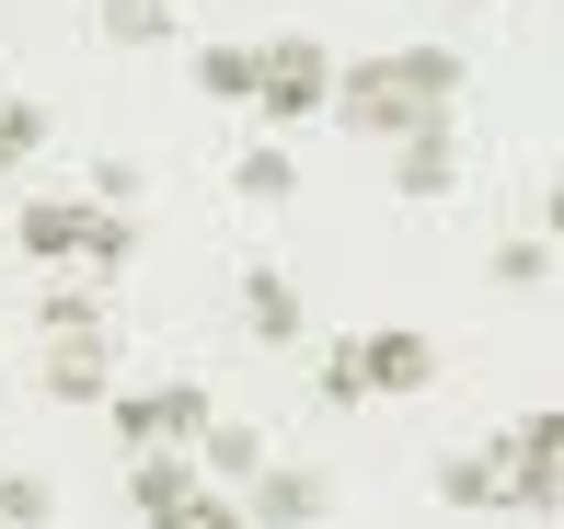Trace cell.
I'll use <instances>...</instances> for the list:
<instances>
[{
	"mask_svg": "<svg viewBox=\"0 0 564 529\" xmlns=\"http://www.w3.org/2000/svg\"><path fill=\"white\" fill-rule=\"evenodd\" d=\"M323 104L346 115L357 139H415L426 115L403 104V81H392V58H335V92H323Z\"/></svg>",
	"mask_w": 564,
	"mask_h": 529,
	"instance_id": "obj_5",
	"label": "cell"
},
{
	"mask_svg": "<svg viewBox=\"0 0 564 529\" xmlns=\"http://www.w3.org/2000/svg\"><path fill=\"white\" fill-rule=\"evenodd\" d=\"M127 495H139L150 529H242V507H230L219 484H196L185 449H139V461H127Z\"/></svg>",
	"mask_w": 564,
	"mask_h": 529,
	"instance_id": "obj_3",
	"label": "cell"
},
{
	"mask_svg": "<svg viewBox=\"0 0 564 529\" xmlns=\"http://www.w3.org/2000/svg\"><path fill=\"white\" fill-rule=\"evenodd\" d=\"M196 92H219V104H253V46H196Z\"/></svg>",
	"mask_w": 564,
	"mask_h": 529,
	"instance_id": "obj_16",
	"label": "cell"
},
{
	"mask_svg": "<svg viewBox=\"0 0 564 529\" xmlns=\"http://www.w3.org/2000/svg\"><path fill=\"white\" fill-rule=\"evenodd\" d=\"M35 150H46V104L0 92V173H12V162H35Z\"/></svg>",
	"mask_w": 564,
	"mask_h": 529,
	"instance_id": "obj_18",
	"label": "cell"
},
{
	"mask_svg": "<svg viewBox=\"0 0 564 529\" xmlns=\"http://www.w3.org/2000/svg\"><path fill=\"white\" fill-rule=\"evenodd\" d=\"M392 81H403V104H415L426 128H449V104H460V81H473V58H460V46H392Z\"/></svg>",
	"mask_w": 564,
	"mask_h": 529,
	"instance_id": "obj_9",
	"label": "cell"
},
{
	"mask_svg": "<svg viewBox=\"0 0 564 529\" xmlns=\"http://www.w3.org/2000/svg\"><path fill=\"white\" fill-rule=\"evenodd\" d=\"M93 12H105L116 46H162V35H173V0H93Z\"/></svg>",
	"mask_w": 564,
	"mask_h": 529,
	"instance_id": "obj_17",
	"label": "cell"
},
{
	"mask_svg": "<svg viewBox=\"0 0 564 529\" xmlns=\"http://www.w3.org/2000/svg\"><path fill=\"white\" fill-rule=\"evenodd\" d=\"M392 185L415 196V208H438V196L460 185V139H449V128H415V139H392Z\"/></svg>",
	"mask_w": 564,
	"mask_h": 529,
	"instance_id": "obj_12",
	"label": "cell"
},
{
	"mask_svg": "<svg viewBox=\"0 0 564 529\" xmlns=\"http://www.w3.org/2000/svg\"><path fill=\"white\" fill-rule=\"evenodd\" d=\"M323 507H335V484H323L312 461H265V472H253V507H242V529H312Z\"/></svg>",
	"mask_w": 564,
	"mask_h": 529,
	"instance_id": "obj_7",
	"label": "cell"
},
{
	"mask_svg": "<svg viewBox=\"0 0 564 529\" xmlns=\"http://www.w3.org/2000/svg\"><path fill=\"white\" fill-rule=\"evenodd\" d=\"M323 403H369V392H357V334L323 345Z\"/></svg>",
	"mask_w": 564,
	"mask_h": 529,
	"instance_id": "obj_23",
	"label": "cell"
},
{
	"mask_svg": "<svg viewBox=\"0 0 564 529\" xmlns=\"http://www.w3.org/2000/svg\"><path fill=\"white\" fill-rule=\"evenodd\" d=\"M12 242H23V265H93V276H127V254H139V231L116 208H82V196H23Z\"/></svg>",
	"mask_w": 564,
	"mask_h": 529,
	"instance_id": "obj_1",
	"label": "cell"
},
{
	"mask_svg": "<svg viewBox=\"0 0 564 529\" xmlns=\"http://www.w3.org/2000/svg\"><path fill=\"white\" fill-rule=\"evenodd\" d=\"M46 334H105V299H93V288H46Z\"/></svg>",
	"mask_w": 564,
	"mask_h": 529,
	"instance_id": "obj_21",
	"label": "cell"
},
{
	"mask_svg": "<svg viewBox=\"0 0 564 529\" xmlns=\"http://www.w3.org/2000/svg\"><path fill=\"white\" fill-rule=\"evenodd\" d=\"M438 507H460V518L507 507V472H496V449H449V461H438Z\"/></svg>",
	"mask_w": 564,
	"mask_h": 529,
	"instance_id": "obj_14",
	"label": "cell"
},
{
	"mask_svg": "<svg viewBox=\"0 0 564 529\" xmlns=\"http://www.w3.org/2000/svg\"><path fill=\"white\" fill-rule=\"evenodd\" d=\"M196 426H208V392H196V381L116 392V438H127V449H196Z\"/></svg>",
	"mask_w": 564,
	"mask_h": 529,
	"instance_id": "obj_6",
	"label": "cell"
},
{
	"mask_svg": "<svg viewBox=\"0 0 564 529\" xmlns=\"http://www.w3.org/2000/svg\"><path fill=\"white\" fill-rule=\"evenodd\" d=\"M230 185H242L253 208H289V196H300V162H289V150H242V162H230Z\"/></svg>",
	"mask_w": 564,
	"mask_h": 529,
	"instance_id": "obj_15",
	"label": "cell"
},
{
	"mask_svg": "<svg viewBox=\"0 0 564 529\" xmlns=\"http://www.w3.org/2000/svg\"><path fill=\"white\" fill-rule=\"evenodd\" d=\"M323 92H335V46H323V35H276V46H253V104H265L276 128L323 115Z\"/></svg>",
	"mask_w": 564,
	"mask_h": 529,
	"instance_id": "obj_4",
	"label": "cell"
},
{
	"mask_svg": "<svg viewBox=\"0 0 564 529\" xmlns=\"http://www.w3.org/2000/svg\"><path fill=\"white\" fill-rule=\"evenodd\" d=\"M242 322H253V345H312V311H300V288H289V265H242Z\"/></svg>",
	"mask_w": 564,
	"mask_h": 529,
	"instance_id": "obj_10",
	"label": "cell"
},
{
	"mask_svg": "<svg viewBox=\"0 0 564 529\" xmlns=\"http://www.w3.org/2000/svg\"><path fill=\"white\" fill-rule=\"evenodd\" d=\"M496 472H507V518H553V495H564V415L553 403H530L519 426H496Z\"/></svg>",
	"mask_w": 564,
	"mask_h": 529,
	"instance_id": "obj_2",
	"label": "cell"
},
{
	"mask_svg": "<svg viewBox=\"0 0 564 529\" xmlns=\"http://www.w3.org/2000/svg\"><path fill=\"white\" fill-rule=\"evenodd\" d=\"M82 208H116L127 219V208H139V162H93V196H82Z\"/></svg>",
	"mask_w": 564,
	"mask_h": 529,
	"instance_id": "obj_22",
	"label": "cell"
},
{
	"mask_svg": "<svg viewBox=\"0 0 564 529\" xmlns=\"http://www.w3.org/2000/svg\"><path fill=\"white\" fill-rule=\"evenodd\" d=\"M58 403H105L116 392V334H46V368H35Z\"/></svg>",
	"mask_w": 564,
	"mask_h": 529,
	"instance_id": "obj_11",
	"label": "cell"
},
{
	"mask_svg": "<svg viewBox=\"0 0 564 529\" xmlns=\"http://www.w3.org/2000/svg\"><path fill=\"white\" fill-rule=\"evenodd\" d=\"M253 472H265V438H253V426H230V415L196 426V484H253Z\"/></svg>",
	"mask_w": 564,
	"mask_h": 529,
	"instance_id": "obj_13",
	"label": "cell"
},
{
	"mask_svg": "<svg viewBox=\"0 0 564 529\" xmlns=\"http://www.w3.org/2000/svg\"><path fill=\"white\" fill-rule=\"evenodd\" d=\"M46 507H58L46 472H0V529H46Z\"/></svg>",
	"mask_w": 564,
	"mask_h": 529,
	"instance_id": "obj_19",
	"label": "cell"
},
{
	"mask_svg": "<svg viewBox=\"0 0 564 529\" xmlns=\"http://www.w3.org/2000/svg\"><path fill=\"white\" fill-rule=\"evenodd\" d=\"M438 381V345L415 334V322H380V334H357V392H426Z\"/></svg>",
	"mask_w": 564,
	"mask_h": 529,
	"instance_id": "obj_8",
	"label": "cell"
},
{
	"mask_svg": "<svg viewBox=\"0 0 564 529\" xmlns=\"http://www.w3.org/2000/svg\"><path fill=\"white\" fill-rule=\"evenodd\" d=\"M542 276H553V242H542V231L496 242V288H542Z\"/></svg>",
	"mask_w": 564,
	"mask_h": 529,
	"instance_id": "obj_20",
	"label": "cell"
}]
</instances>
